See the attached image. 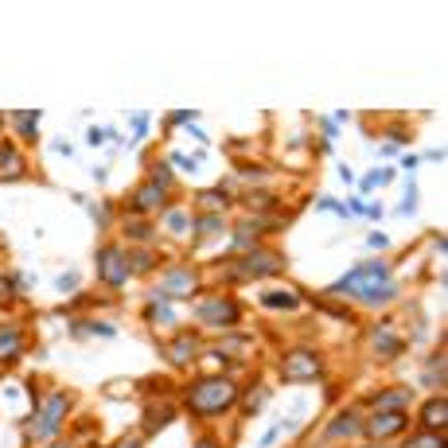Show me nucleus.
I'll return each instance as SVG.
<instances>
[{
	"label": "nucleus",
	"instance_id": "b1692460",
	"mask_svg": "<svg viewBox=\"0 0 448 448\" xmlns=\"http://www.w3.org/2000/svg\"><path fill=\"white\" fill-rule=\"evenodd\" d=\"M40 117H43L40 110H20V113H12L8 121H16V129H20V133H16V137H20L24 144H35V140H40V133H35V125H40Z\"/></svg>",
	"mask_w": 448,
	"mask_h": 448
},
{
	"label": "nucleus",
	"instance_id": "aec40b11",
	"mask_svg": "<svg viewBox=\"0 0 448 448\" xmlns=\"http://www.w3.org/2000/svg\"><path fill=\"white\" fill-rule=\"evenodd\" d=\"M160 222H164V230H168V234H176V238H183V234H191V230H195V215H191L188 207H176V203L160 215Z\"/></svg>",
	"mask_w": 448,
	"mask_h": 448
},
{
	"label": "nucleus",
	"instance_id": "cd10ccee",
	"mask_svg": "<svg viewBox=\"0 0 448 448\" xmlns=\"http://www.w3.org/2000/svg\"><path fill=\"white\" fill-rule=\"evenodd\" d=\"M394 300H398V285L386 281V285H379V289L370 292V297H363L358 304H367V308H386V304H394Z\"/></svg>",
	"mask_w": 448,
	"mask_h": 448
},
{
	"label": "nucleus",
	"instance_id": "37998d69",
	"mask_svg": "<svg viewBox=\"0 0 448 448\" xmlns=\"http://www.w3.org/2000/svg\"><path fill=\"white\" fill-rule=\"evenodd\" d=\"M195 448H222V440L215 437V433H203V437L195 440Z\"/></svg>",
	"mask_w": 448,
	"mask_h": 448
},
{
	"label": "nucleus",
	"instance_id": "393cba45",
	"mask_svg": "<svg viewBox=\"0 0 448 448\" xmlns=\"http://www.w3.org/2000/svg\"><path fill=\"white\" fill-rule=\"evenodd\" d=\"M144 324H152V328H172V324H176V308H172L168 300H149Z\"/></svg>",
	"mask_w": 448,
	"mask_h": 448
},
{
	"label": "nucleus",
	"instance_id": "1a4fd4ad",
	"mask_svg": "<svg viewBox=\"0 0 448 448\" xmlns=\"http://www.w3.org/2000/svg\"><path fill=\"white\" fill-rule=\"evenodd\" d=\"M413 417H409V409H374L370 417H363V433L370 440H390V437H401L409 433Z\"/></svg>",
	"mask_w": 448,
	"mask_h": 448
},
{
	"label": "nucleus",
	"instance_id": "9d476101",
	"mask_svg": "<svg viewBox=\"0 0 448 448\" xmlns=\"http://www.w3.org/2000/svg\"><path fill=\"white\" fill-rule=\"evenodd\" d=\"M172 203H168V191L156 188L152 179H144V183H137V188L129 191V203H125V210L129 215H137V219H152V215H164Z\"/></svg>",
	"mask_w": 448,
	"mask_h": 448
},
{
	"label": "nucleus",
	"instance_id": "72a5a7b5",
	"mask_svg": "<svg viewBox=\"0 0 448 448\" xmlns=\"http://www.w3.org/2000/svg\"><path fill=\"white\" fill-rule=\"evenodd\" d=\"M390 179H394V168H382V172H370V176H363V183H358V188L370 191V188H382V183H390Z\"/></svg>",
	"mask_w": 448,
	"mask_h": 448
},
{
	"label": "nucleus",
	"instance_id": "a878e982",
	"mask_svg": "<svg viewBox=\"0 0 448 448\" xmlns=\"http://www.w3.org/2000/svg\"><path fill=\"white\" fill-rule=\"evenodd\" d=\"M70 335H101V339H113V335H117V328H113V324H106V320H74V324H70Z\"/></svg>",
	"mask_w": 448,
	"mask_h": 448
},
{
	"label": "nucleus",
	"instance_id": "473e14b6",
	"mask_svg": "<svg viewBox=\"0 0 448 448\" xmlns=\"http://www.w3.org/2000/svg\"><path fill=\"white\" fill-rule=\"evenodd\" d=\"M269 394H273L269 386H258V390H254V398H246V401H242V413H246V417H254V413H258V409L269 401Z\"/></svg>",
	"mask_w": 448,
	"mask_h": 448
},
{
	"label": "nucleus",
	"instance_id": "c9c22d12",
	"mask_svg": "<svg viewBox=\"0 0 448 448\" xmlns=\"http://www.w3.org/2000/svg\"><path fill=\"white\" fill-rule=\"evenodd\" d=\"M398 210H401V215H413V210H417V183H413V179L406 183V195H401Z\"/></svg>",
	"mask_w": 448,
	"mask_h": 448
},
{
	"label": "nucleus",
	"instance_id": "a19ab883",
	"mask_svg": "<svg viewBox=\"0 0 448 448\" xmlns=\"http://www.w3.org/2000/svg\"><path fill=\"white\" fill-rule=\"evenodd\" d=\"M172 164L179 172H195V156H183V152H172Z\"/></svg>",
	"mask_w": 448,
	"mask_h": 448
},
{
	"label": "nucleus",
	"instance_id": "c85d7f7f",
	"mask_svg": "<svg viewBox=\"0 0 448 448\" xmlns=\"http://www.w3.org/2000/svg\"><path fill=\"white\" fill-rule=\"evenodd\" d=\"M401 448H448V445H445V433H429V429H421V433H409Z\"/></svg>",
	"mask_w": 448,
	"mask_h": 448
},
{
	"label": "nucleus",
	"instance_id": "c03bdc74",
	"mask_svg": "<svg viewBox=\"0 0 448 448\" xmlns=\"http://www.w3.org/2000/svg\"><path fill=\"white\" fill-rule=\"evenodd\" d=\"M86 144H90V149L106 144V129H90V133H86Z\"/></svg>",
	"mask_w": 448,
	"mask_h": 448
},
{
	"label": "nucleus",
	"instance_id": "8fccbe9b",
	"mask_svg": "<svg viewBox=\"0 0 448 448\" xmlns=\"http://www.w3.org/2000/svg\"><path fill=\"white\" fill-rule=\"evenodd\" d=\"M370 448H379V445H370Z\"/></svg>",
	"mask_w": 448,
	"mask_h": 448
},
{
	"label": "nucleus",
	"instance_id": "39448f33",
	"mask_svg": "<svg viewBox=\"0 0 448 448\" xmlns=\"http://www.w3.org/2000/svg\"><path fill=\"white\" fill-rule=\"evenodd\" d=\"M195 320L203 328H215V331H234L242 324V304L226 292H210L195 304Z\"/></svg>",
	"mask_w": 448,
	"mask_h": 448
},
{
	"label": "nucleus",
	"instance_id": "de8ad7c7",
	"mask_svg": "<svg viewBox=\"0 0 448 448\" xmlns=\"http://www.w3.org/2000/svg\"><path fill=\"white\" fill-rule=\"evenodd\" d=\"M113 448H144V445H140V437H125L121 445H113Z\"/></svg>",
	"mask_w": 448,
	"mask_h": 448
},
{
	"label": "nucleus",
	"instance_id": "423d86ee",
	"mask_svg": "<svg viewBox=\"0 0 448 448\" xmlns=\"http://www.w3.org/2000/svg\"><path fill=\"white\" fill-rule=\"evenodd\" d=\"M94 273H98V281L106 285V289H125V281L133 277L125 246H117V242L98 246V254H94Z\"/></svg>",
	"mask_w": 448,
	"mask_h": 448
},
{
	"label": "nucleus",
	"instance_id": "49530a36",
	"mask_svg": "<svg viewBox=\"0 0 448 448\" xmlns=\"http://www.w3.org/2000/svg\"><path fill=\"white\" fill-rule=\"evenodd\" d=\"M363 215H367V219H379L382 207H379V203H363Z\"/></svg>",
	"mask_w": 448,
	"mask_h": 448
},
{
	"label": "nucleus",
	"instance_id": "2f4dec72",
	"mask_svg": "<svg viewBox=\"0 0 448 448\" xmlns=\"http://www.w3.org/2000/svg\"><path fill=\"white\" fill-rule=\"evenodd\" d=\"M152 265H160V258L152 254L149 246H140L137 254H129V269H133V273H149Z\"/></svg>",
	"mask_w": 448,
	"mask_h": 448
},
{
	"label": "nucleus",
	"instance_id": "a18cd8bd",
	"mask_svg": "<svg viewBox=\"0 0 448 448\" xmlns=\"http://www.w3.org/2000/svg\"><path fill=\"white\" fill-rule=\"evenodd\" d=\"M367 246L370 249H386V234H367Z\"/></svg>",
	"mask_w": 448,
	"mask_h": 448
},
{
	"label": "nucleus",
	"instance_id": "4be33fe9",
	"mask_svg": "<svg viewBox=\"0 0 448 448\" xmlns=\"http://www.w3.org/2000/svg\"><path fill=\"white\" fill-rule=\"evenodd\" d=\"M413 401V390L409 386H394V390H382V394H370V406L374 409H409Z\"/></svg>",
	"mask_w": 448,
	"mask_h": 448
},
{
	"label": "nucleus",
	"instance_id": "09e8293b",
	"mask_svg": "<svg viewBox=\"0 0 448 448\" xmlns=\"http://www.w3.org/2000/svg\"><path fill=\"white\" fill-rule=\"evenodd\" d=\"M47 448H74L70 440H55V445H47Z\"/></svg>",
	"mask_w": 448,
	"mask_h": 448
},
{
	"label": "nucleus",
	"instance_id": "9b49d317",
	"mask_svg": "<svg viewBox=\"0 0 448 448\" xmlns=\"http://www.w3.org/2000/svg\"><path fill=\"white\" fill-rule=\"evenodd\" d=\"M367 343L374 355L382 358H401L406 355V335L398 331V324L394 320H382V324H374V328L367 331Z\"/></svg>",
	"mask_w": 448,
	"mask_h": 448
},
{
	"label": "nucleus",
	"instance_id": "e433bc0d",
	"mask_svg": "<svg viewBox=\"0 0 448 448\" xmlns=\"http://www.w3.org/2000/svg\"><path fill=\"white\" fill-rule=\"evenodd\" d=\"M316 210H335L339 219H347V215H351V210H347V203L331 199V195H320V199H316Z\"/></svg>",
	"mask_w": 448,
	"mask_h": 448
},
{
	"label": "nucleus",
	"instance_id": "f3484780",
	"mask_svg": "<svg viewBox=\"0 0 448 448\" xmlns=\"http://www.w3.org/2000/svg\"><path fill=\"white\" fill-rule=\"evenodd\" d=\"M363 433V413L358 409H339L335 417H331L328 433H324V440H351Z\"/></svg>",
	"mask_w": 448,
	"mask_h": 448
},
{
	"label": "nucleus",
	"instance_id": "0eeeda50",
	"mask_svg": "<svg viewBox=\"0 0 448 448\" xmlns=\"http://www.w3.org/2000/svg\"><path fill=\"white\" fill-rule=\"evenodd\" d=\"M67 409H70V394H67V390L47 394V401H40V409L31 413L35 421H31L28 440H51L63 429V421H67Z\"/></svg>",
	"mask_w": 448,
	"mask_h": 448
},
{
	"label": "nucleus",
	"instance_id": "dca6fc26",
	"mask_svg": "<svg viewBox=\"0 0 448 448\" xmlns=\"http://www.w3.org/2000/svg\"><path fill=\"white\" fill-rule=\"evenodd\" d=\"M261 222L258 219H246V222H238V226H230V249L234 254H254V249L261 246Z\"/></svg>",
	"mask_w": 448,
	"mask_h": 448
},
{
	"label": "nucleus",
	"instance_id": "ddd939ff",
	"mask_svg": "<svg viewBox=\"0 0 448 448\" xmlns=\"http://www.w3.org/2000/svg\"><path fill=\"white\" fill-rule=\"evenodd\" d=\"M164 351H168L172 367H188V363H195L203 355V339H199V331H179Z\"/></svg>",
	"mask_w": 448,
	"mask_h": 448
},
{
	"label": "nucleus",
	"instance_id": "bb28decb",
	"mask_svg": "<svg viewBox=\"0 0 448 448\" xmlns=\"http://www.w3.org/2000/svg\"><path fill=\"white\" fill-rule=\"evenodd\" d=\"M195 203H199L203 210H219V215H222V210H226L234 199L226 195V188H207V191H199V195H195Z\"/></svg>",
	"mask_w": 448,
	"mask_h": 448
},
{
	"label": "nucleus",
	"instance_id": "f257e3e1",
	"mask_svg": "<svg viewBox=\"0 0 448 448\" xmlns=\"http://www.w3.org/2000/svg\"><path fill=\"white\" fill-rule=\"evenodd\" d=\"M238 390L242 386L230 374H203L183 386V409L191 413V421H215L238 406Z\"/></svg>",
	"mask_w": 448,
	"mask_h": 448
},
{
	"label": "nucleus",
	"instance_id": "58836bf2",
	"mask_svg": "<svg viewBox=\"0 0 448 448\" xmlns=\"http://www.w3.org/2000/svg\"><path fill=\"white\" fill-rule=\"evenodd\" d=\"M78 269H70V273H63V277H59V292H74V289H78Z\"/></svg>",
	"mask_w": 448,
	"mask_h": 448
},
{
	"label": "nucleus",
	"instance_id": "5701e85b",
	"mask_svg": "<svg viewBox=\"0 0 448 448\" xmlns=\"http://www.w3.org/2000/svg\"><path fill=\"white\" fill-rule=\"evenodd\" d=\"M195 230H199V238H222V234H230V222L219 210H203V215H195Z\"/></svg>",
	"mask_w": 448,
	"mask_h": 448
},
{
	"label": "nucleus",
	"instance_id": "a211bd4d",
	"mask_svg": "<svg viewBox=\"0 0 448 448\" xmlns=\"http://www.w3.org/2000/svg\"><path fill=\"white\" fill-rule=\"evenodd\" d=\"M445 421H448V398L437 394V398H429L425 406H421V429H429V433H445Z\"/></svg>",
	"mask_w": 448,
	"mask_h": 448
},
{
	"label": "nucleus",
	"instance_id": "7ed1b4c3",
	"mask_svg": "<svg viewBox=\"0 0 448 448\" xmlns=\"http://www.w3.org/2000/svg\"><path fill=\"white\" fill-rule=\"evenodd\" d=\"M386 281H390V265H386V261H358L351 273H343L335 285H328V289H324V297L363 300V297H370V292L379 289V285H386Z\"/></svg>",
	"mask_w": 448,
	"mask_h": 448
},
{
	"label": "nucleus",
	"instance_id": "7c9ffc66",
	"mask_svg": "<svg viewBox=\"0 0 448 448\" xmlns=\"http://www.w3.org/2000/svg\"><path fill=\"white\" fill-rule=\"evenodd\" d=\"M149 179L156 183V188H164L168 195L176 191V176H172V168H168V164H156V160H152V164H149Z\"/></svg>",
	"mask_w": 448,
	"mask_h": 448
},
{
	"label": "nucleus",
	"instance_id": "4c0bfd02",
	"mask_svg": "<svg viewBox=\"0 0 448 448\" xmlns=\"http://www.w3.org/2000/svg\"><path fill=\"white\" fill-rule=\"evenodd\" d=\"M140 137H149V113H133V137H129V144H137Z\"/></svg>",
	"mask_w": 448,
	"mask_h": 448
},
{
	"label": "nucleus",
	"instance_id": "ea45409f",
	"mask_svg": "<svg viewBox=\"0 0 448 448\" xmlns=\"http://www.w3.org/2000/svg\"><path fill=\"white\" fill-rule=\"evenodd\" d=\"M16 300V285H12V277H0V304H12Z\"/></svg>",
	"mask_w": 448,
	"mask_h": 448
},
{
	"label": "nucleus",
	"instance_id": "f03ea898",
	"mask_svg": "<svg viewBox=\"0 0 448 448\" xmlns=\"http://www.w3.org/2000/svg\"><path fill=\"white\" fill-rule=\"evenodd\" d=\"M285 265H289V261L281 258V254L254 249V254H230V258L215 261V273H219V281H226V285H249V281L285 273Z\"/></svg>",
	"mask_w": 448,
	"mask_h": 448
},
{
	"label": "nucleus",
	"instance_id": "6e6552de",
	"mask_svg": "<svg viewBox=\"0 0 448 448\" xmlns=\"http://www.w3.org/2000/svg\"><path fill=\"white\" fill-rule=\"evenodd\" d=\"M277 374H281V382H292V386H297V382H320L324 358H320V351H312V347H292V351L281 355Z\"/></svg>",
	"mask_w": 448,
	"mask_h": 448
},
{
	"label": "nucleus",
	"instance_id": "f8f14e48",
	"mask_svg": "<svg viewBox=\"0 0 448 448\" xmlns=\"http://www.w3.org/2000/svg\"><path fill=\"white\" fill-rule=\"evenodd\" d=\"M176 421V406L172 401H144V409H140V437H156V433H164V429Z\"/></svg>",
	"mask_w": 448,
	"mask_h": 448
},
{
	"label": "nucleus",
	"instance_id": "412c9836",
	"mask_svg": "<svg viewBox=\"0 0 448 448\" xmlns=\"http://www.w3.org/2000/svg\"><path fill=\"white\" fill-rule=\"evenodd\" d=\"M121 234L129 242H140V246H152V242H156V226H152L149 219H137V215H125V219H121Z\"/></svg>",
	"mask_w": 448,
	"mask_h": 448
},
{
	"label": "nucleus",
	"instance_id": "79ce46f5",
	"mask_svg": "<svg viewBox=\"0 0 448 448\" xmlns=\"http://www.w3.org/2000/svg\"><path fill=\"white\" fill-rule=\"evenodd\" d=\"M429 242H433V249H437V258H445V230H433Z\"/></svg>",
	"mask_w": 448,
	"mask_h": 448
},
{
	"label": "nucleus",
	"instance_id": "f704fd0d",
	"mask_svg": "<svg viewBox=\"0 0 448 448\" xmlns=\"http://www.w3.org/2000/svg\"><path fill=\"white\" fill-rule=\"evenodd\" d=\"M316 308L324 312V316H331V320H343V324H351V320H355V312H351V308H343V304H324V300H320Z\"/></svg>",
	"mask_w": 448,
	"mask_h": 448
},
{
	"label": "nucleus",
	"instance_id": "4468645a",
	"mask_svg": "<svg viewBox=\"0 0 448 448\" xmlns=\"http://www.w3.org/2000/svg\"><path fill=\"white\" fill-rule=\"evenodd\" d=\"M28 176V160L16 149V140H0V183H16V179Z\"/></svg>",
	"mask_w": 448,
	"mask_h": 448
},
{
	"label": "nucleus",
	"instance_id": "c756f323",
	"mask_svg": "<svg viewBox=\"0 0 448 448\" xmlns=\"http://www.w3.org/2000/svg\"><path fill=\"white\" fill-rule=\"evenodd\" d=\"M242 203H246V210H273V207H281V199H277V195H269V191H246Z\"/></svg>",
	"mask_w": 448,
	"mask_h": 448
},
{
	"label": "nucleus",
	"instance_id": "6ab92c4d",
	"mask_svg": "<svg viewBox=\"0 0 448 448\" xmlns=\"http://www.w3.org/2000/svg\"><path fill=\"white\" fill-rule=\"evenodd\" d=\"M261 308H281V312H297L300 304H304V292L297 289H265L261 292Z\"/></svg>",
	"mask_w": 448,
	"mask_h": 448
},
{
	"label": "nucleus",
	"instance_id": "2eb2a0df",
	"mask_svg": "<svg viewBox=\"0 0 448 448\" xmlns=\"http://www.w3.org/2000/svg\"><path fill=\"white\" fill-rule=\"evenodd\" d=\"M28 351V335L20 324H0V367L20 363V355Z\"/></svg>",
	"mask_w": 448,
	"mask_h": 448
},
{
	"label": "nucleus",
	"instance_id": "20e7f679",
	"mask_svg": "<svg viewBox=\"0 0 448 448\" xmlns=\"http://www.w3.org/2000/svg\"><path fill=\"white\" fill-rule=\"evenodd\" d=\"M203 289V277H199V269L195 265H172L164 277L156 281L149 289V300H191L195 292Z\"/></svg>",
	"mask_w": 448,
	"mask_h": 448
}]
</instances>
